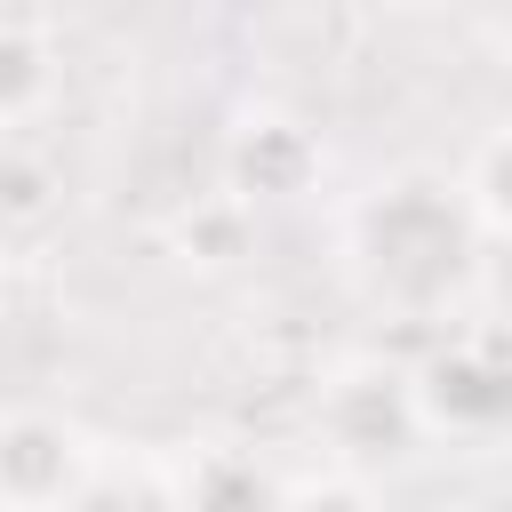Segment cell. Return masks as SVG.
<instances>
[{
    "instance_id": "6da1fadb",
    "label": "cell",
    "mask_w": 512,
    "mask_h": 512,
    "mask_svg": "<svg viewBox=\"0 0 512 512\" xmlns=\"http://www.w3.org/2000/svg\"><path fill=\"white\" fill-rule=\"evenodd\" d=\"M464 192L456 184H392L376 208H368V248L376 264L392 272L400 296H432L448 288L456 272V248H464Z\"/></svg>"
},
{
    "instance_id": "7a4b0ae2",
    "label": "cell",
    "mask_w": 512,
    "mask_h": 512,
    "mask_svg": "<svg viewBox=\"0 0 512 512\" xmlns=\"http://www.w3.org/2000/svg\"><path fill=\"white\" fill-rule=\"evenodd\" d=\"M88 448L40 408H0V504L8 512H80Z\"/></svg>"
},
{
    "instance_id": "3957f363",
    "label": "cell",
    "mask_w": 512,
    "mask_h": 512,
    "mask_svg": "<svg viewBox=\"0 0 512 512\" xmlns=\"http://www.w3.org/2000/svg\"><path fill=\"white\" fill-rule=\"evenodd\" d=\"M416 424H424V416H416V384L392 376V368H352V376L328 384V432H336V448H352V456H368V448H384V440H408Z\"/></svg>"
},
{
    "instance_id": "277c9868",
    "label": "cell",
    "mask_w": 512,
    "mask_h": 512,
    "mask_svg": "<svg viewBox=\"0 0 512 512\" xmlns=\"http://www.w3.org/2000/svg\"><path fill=\"white\" fill-rule=\"evenodd\" d=\"M56 96V40L32 16H0V128H24Z\"/></svg>"
},
{
    "instance_id": "5b68a950",
    "label": "cell",
    "mask_w": 512,
    "mask_h": 512,
    "mask_svg": "<svg viewBox=\"0 0 512 512\" xmlns=\"http://www.w3.org/2000/svg\"><path fill=\"white\" fill-rule=\"evenodd\" d=\"M424 384H432V392L456 384V400L424 408L432 424H488V416L512 408V376H504V368H480V352H440V360L424 368Z\"/></svg>"
},
{
    "instance_id": "8992f818",
    "label": "cell",
    "mask_w": 512,
    "mask_h": 512,
    "mask_svg": "<svg viewBox=\"0 0 512 512\" xmlns=\"http://www.w3.org/2000/svg\"><path fill=\"white\" fill-rule=\"evenodd\" d=\"M464 208H472V224H488V232H512V120L504 128H488L480 144H472V160H464Z\"/></svg>"
},
{
    "instance_id": "52a82bcc",
    "label": "cell",
    "mask_w": 512,
    "mask_h": 512,
    "mask_svg": "<svg viewBox=\"0 0 512 512\" xmlns=\"http://www.w3.org/2000/svg\"><path fill=\"white\" fill-rule=\"evenodd\" d=\"M232 152H240V184H248V192H280V176H272V168H288V184L312 168V136H304V128H288V120H256Z\"/></svg>"
},
{
    "instance_id": "ba28073f",
    "label": "cell",
    "mask_w": 512,
    "mask_h": 512,
    "mask_svg": "<svg viewBox=\"0 0 512 512\" xmlns=\"http://www.w3.org/2000/svg\"><path fill=\"white\" fill-rule=\"evenodd\" d=\"M272 512H384L360 480H344V472H328V480H304V488H288Z\"/></svg>"
}]
</instances>
